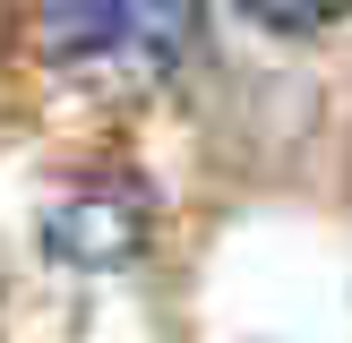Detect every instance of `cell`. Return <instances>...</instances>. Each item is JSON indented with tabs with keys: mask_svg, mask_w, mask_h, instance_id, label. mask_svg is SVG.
I'll list each match as a JSON object with an SVG mask.
<instances>
[{
	"mask_svg": "<svg viewBox=\"0 0 352 343\" xmlns=\"http://www.w3.org/2000/svg\"><path fill=\"white\" fill-rule=\"evenodd\" d=\"M34 43L69 86L138 95L198 51V0H43Z\"/></svg>",
	"mask_w": 352,
	"mask_h": 343,
	"instance_id": "6da1fadb",
	"label": "cell"
},
{
	"mask_svg": "<svg viewBox=\"0 0 352 343\" xmlns=\"http://www.w3.org/2000/svg\"><path fill=\"white\" fill-rule=\"evenodd\" d=\"M155 240V189L138 172H78L43 206V257L69 274H120Z\"/></svg>",
	"mask_w": 352,
	"mask_h": 343,
	"instance_id": "7a4b0ae2",
	"label": "cell"
},
{
	"mask_svg": "<svg viewBox=\"0 0 352 343\" xmlns=\"http://www.w3.org/2000/svg\"><path fill=\"white\" fill-rule=\"evenodd\" d=\"M241 9H250L258 26H284V34H301V26H327V17H336L344 0H241Z\"/></svg>",
	"mask_w": 352,
	"mask_h": 343,
	"instance_id": "3957f363",
	"label": "cell"
}]
</instances>
